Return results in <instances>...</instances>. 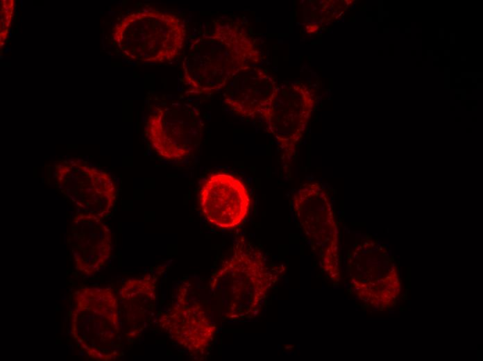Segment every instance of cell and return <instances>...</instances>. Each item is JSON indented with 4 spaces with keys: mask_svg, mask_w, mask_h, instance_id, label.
<instances>
[{
    "mask_svg": "<svg viewBox=\"0 0 483 361\" xmlns=\"http://www.w3.org/2000/svg\"><path fill=\"white\" fill-rule=\"evenodd\" d=\"M283 271L246 238L239 237L209 281L219 315L232 320L256 317Z\"/></svg>",
    "mask_w": 483,
    "mask_h": 361,
    "instance_id": "1",
    "label": "cell"
},
{
    "mask_svg": "<svg viewBox=\"0 0 483 361\" xmlns=\"http://www.w3.org/2000/svg\"><path fill=\"white\" fill-rule=\"evenodd\" d=\"M185 29L176 15L144 10L127 15L114 28L113 38L126 57L166 62L177 56L185 43Z\"/></svg>",
    "mask_w": 483,
    "mask_h": 361,
    "instance_id": "2",
    "label": "cell"
},
{
    "mask_svg": "<svg viewBox=\"0 0 483 361\" xmlns=\"http://www.w3.org/2000/svg\"><path fill=\"white\" fill-rule=\"evenodd\" d=\"M294 216L321 269L332 279L339 276L337 232L328 196L317 183L299 187L292 197Z\"/></svg>",
    "mask_w": 483,
    "mask_h": 361,
    "instance_id": "3",
    "label": "cell"
},
{
    "mask_svg": "<svg viewBox=\"0 0 483 361\" xmlns=\"http://www.w3.org/2000/svg\"><path fill=\"white\" fill-rule=\"evenodd\" d=\"M203 124L197 110L172 103L156 109L147 124V136L155 151L169 160H180L198 148Z\"/></svg>",
    "mask_w": 483,
    "mask_h": 361,
    "instance_id": "4",
    "label": "cell"
},
{
    "mask_svg": "<svg viewBox=\"0 0 483 361\" xmlns=\"http://www.w3.org/2000/svg\"><path fill=\"white\" fill-rule=\"evenodd\" d=\"M190 292L187 283H181L158 322L178 345L194 357H202L213 341L217 326Z\"/></svg>",
    "mask_w": 483,
    "mask_h": 361,
    "instance_id": "5",
    "label": "cell"
},
{
    "mask_svg": "<svg viewBox=\"0 0 483 361\" xmlns=\"http://www.w3.org/2000/svg\"><path fill=\"white\" fill-rule=\"evenodd\" d=\"M251 201L243 182L227 173L211 174L200 190L203 215L209 223L223 229L238 226L247 217Z\"/></svg>",
    "mask_w": 483,
    "mask_h": 361,
    "instance_id": "6",
    "label": "cell"
},
{
    "mask_svg": "<svg viewBox=\"0 0 483 361\" xmlns=\"http://www.w3.org/2000/svg\"><path fill=\"white\" fill-rule=\"evenodd\" d=\"M13 4V1H2L1 3V42H4L8 31L12 16Z\"/></svg>",
    "mask_w": 483,
    "mask_h": 361,
    "instance_id": "7",
    "label": "cell"
},
{
    "mask_svg": "<svg viewBox=\"0 0 483 361\" xmlns=\"http://www.w3.org/2000/svg\"><path fill=\"white\" fill-rule=\"evenodd\" d=\"M82 346H83V348H84V349H88L87 346H85V345L84 344H82Z\"/></svg>",
    "mask_w": 483,
    "mask_h": 361,
    "instance_id": "8",
    "label": "cell"
}]
</instances>
